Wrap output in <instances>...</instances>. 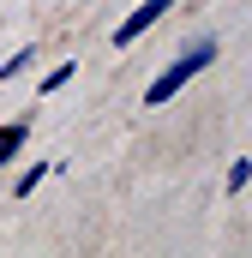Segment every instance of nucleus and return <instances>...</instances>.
<instances>
[{
    "label": "nucleus",
    "mask_w": 252,
    "mask_h": 258,
    "mask_svg": "<svg viewBox=\"0 0 252 258\" xmlns=\"http://www.w3.org/2000/svg\"><path fill=\"white\" fill-rule=\"evenodd\" d=\"M210 60H216V42H210V36H198V42H186V48H180L174 60H168L162 72H156V78H150V90H144V102H150V108H162V102H174V96H180V90H186V84H192V78H198V72H204Z\"/></svg>",
    "instance_id": "1"
},
{
    "label": "nucleus",
    "mask_w": 252,
    "mask_h": 258,
    "mask_svg": "<svg viewBox=\"0 0 252 258\" xmlns=\"http://www.w3.org/2000/svg\"><path fill=\"white\" fill-rule=\"evenodd\" d=\"M48 168H54V162H30V168L18 174V198H30V192H36V186L48 180Z\"/></svg>",
    "instance_id": "4"
},
{
    "label": "nucleus",
    "mask_w": 252,
    "mask_h": 258,
    "mask_svg": "<svg viewBox=\"0 0 252 258\" xmlns=\"http://www.w3.org/2000/svg\"><path fill=\"white\" fill-rule=\"evenodd\" d=\"M246 180H252V162H246V156H240V162L228 168V192H246Z\"/></svg>",
    "instance_id": "7"
},
{
    "label": "nucleus",
    "mask_w": 252,
    "mask_h": 258,
    "mask_svg": "<svg viewBox=\"0 0 252 258\" xmlns=\"http://www.w3.org/2000/svg\"><path fill=\"white\" fill-rule=\"evenodd\" d=\"M30 66H36V48H18V54H12V60L0 66V84H6V78H24V72H30Z\"/></svg>",
    "instance_id": "5"
},
{
    "label": "nucleus",
    "mask_w": 252,
    "mask_h": 258,
    "mask_svg": "<svg viewBox=\"0 0 252 258\" xmlns=\"http://www.w3.org/2000/svg\"><path fill=\"white\" fill-rule=\"evenodd\" d=\"M72 72H78V60H60L54 72H48V78H42V96H54V90H66V84H72Z\"/></svg>",
    "instance_id": "6"
},
{
    "label": "nucleus",
    "mask_w": 252,
    "mask_h": 258,
    "mask_svg": "<svg viewBox=\"0 0 252 258\" xmlns=\"http://www.w3.org/2000/svg\"><path fill=\"white\" fill-rule=\"evenodd\" d=\"M24 138H30V120H12V126H0V168H6V162H18Z\"/></svg>",
    "instance_id": "3"
},
{
    "label": "nucleus",
    "mask_w": 252,
    "mask_h": 258,
    "mask_svg": "<svg viewBox=\"0 0 252 258\" xmlns=\"http://www.w3.org/2000/svg\"><path fill=\"white\" fill-rule=\"evenodd\" d=\"M162 12H174V0H144V6H132L120 24H114V48H132V42H138V36H144Z\"/></svg>",
    "instance_id": "2"
}]
</instances>
